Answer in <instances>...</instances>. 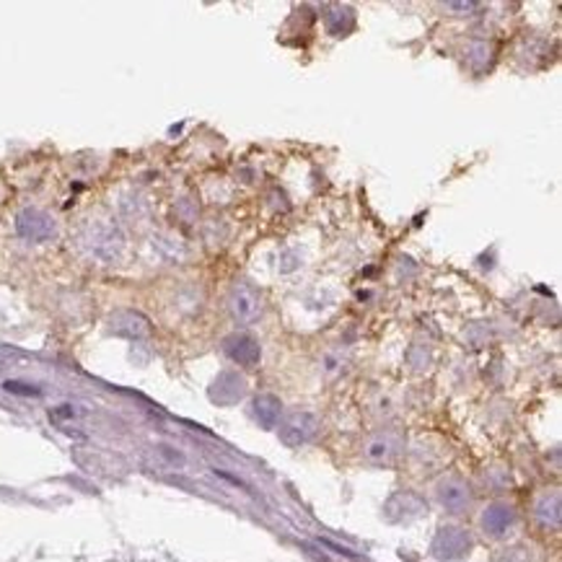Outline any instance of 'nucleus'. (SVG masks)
<instances>
[{
  "instance_id": "nucleus-1",
  "label": "nucleus",
  "mask_w": 562,
  "mask_h": 562,
  "mask_svg": "<svg viewBox=\"0 0 562 562\" xmlns=\"http://www.w3.org/2000/svg\"><path fill=\"white\" fill-rule=\"evenodd\" d=\"M229 311L233 321H239V324H252V321H257L259 314H263V296H259L257 288L246 283V280L233 285L229 296Z\"/></svg>"
},
{
  "instance_id": "nucleus-2",
  "label": "nucleus",
  "mask_w": 562,
  "mask_h": 562,
  "mask_svg": "<svg viewBox=\"0 0 562 562\" xmlns=\"http://www.w3.org/2000/svg\"><path fill=\"white\" fill-rule=\"evenodd\" d=\"M317 427L319 420L314 418L311 412H293L288 414L285 423L280 425V438H283L288 446H301L317 436Z\"/></svg>"
},
{
  "instance_id": "nucleus-3",
  "label": "nucleus",
  "mask_w": 562,
  "mask_h": 562,
  "mask_svg": "<svg viewBox=\"0 0 562 562\" xmlns=\"http://www.w3.org/2000/svg\"><path fill=\"white\" fill-rule=\"evenodd\" d=\"M16 229L24 239H29V241H47V239L55 237V220H52L42 210L26 207L24 213H18Z\"/></svg>"
},
{
  "instance_id": "nucleus-4",
  "label": "nucleus",
  "mask_w": 562,
  "mask_h": 562,
  "mask_svg": "<svg viewBox=\"0 0 562 562\" xmlns=\"http://www.w3.org/2000/svg\"><path fill=\"white\" fill-rule=\"evenodd\" d=\"M86 250L102 259H112L117 257L119 250H123V237H119L115 226H106V223L93 226V229L86 233Z\"/></svg>"
},
{
  "instance_id": "nucleus-5",
  "label": "nucleus",
  "mask_w": 562,
  "mask_h": 562,
  "mask_svg": "<svg viewBox=\"0 0 562 562\" xmlns=\"http://www.w3.org/2000/svg\"><path fill=\"white\" fill-rule=\"evenodd\" d=\"M226 356L231 360H237L239 366H257L259 363V345L257 340L250 337V334H231L229 340H226Z\"/></svg>"
},
{
  "instance_id": "nucleus-6",
  "label": "nucleus",
  "mask_w": 562,
  "mask_h": 562,
  "mask_svg": "<svg viewBox=\"0 0 562 562\" xmlns=\"http://www.w3.org/2000/svg\"><path fill=\"white\" fill-rule=\"evenodd\" d=\"M438 500L448 511H461L464 506H470V487L461 480H446L438 485Z\"/></svg>"
},
{
  "instance_id": "nucleus-7",
  "label": "nucleus",
  "mask_w": 562,
  "mask_h": 562,
  "mask_svg": "<svg viewBox=\"0 0 562 562\" xmlns=\"http://www.w3.org/2000/svg\"><path fill=\"white\" fill-rule=\"evenodd\" d=\"M440 545H444V550H438L440 558L454 560V558H459L461 552L470 550V537H467L461 528H444L436 541V547H440Z\"/></svg>"
},
{
  "instance_id": "nucleus-8",
  "label": "nucleus",
  "mask_w": 562,
  "mask_h": 562,
  "mask_svg": "<svg viewBox=\"0 0 562 562\" xmlns=\"http://www.w3.org/2000/svg\"><path fill=\"white\" fill-rule=\"evenodd\" d=\"M511 524H513V511L508 506H490L485 511V519H482L485 532L495 534V537H500V534H503Z\"/></svg>"
},
{
  "instance_id": "nucleus-9",
  "label": "nucleus",
  "mask_w": 562,
  "mask_h": 562,
  "mask_svg": "<svg viewBox=\"0 0 562 562\" xmlns=\"http://www.w3.org/2000/svg\"><path fill=\"white\" fill-rule=\"evenodd\" d=\"M112 330L130 334V337H140V334L149 332L151 327H149V319L140 317V314L123 311V314H117L115 319H112Z\"/></svg>"
},
{
  "instance_id": "nucleus-10",
  "label": "nucleus",
  "mask_w": 562,
  "mask_h": 562,
  "mask_svg": "<svg viewBox=\"0 0 562 562\" xmlns=\"http://www.w3.org/2000/svg\"><path fill=\"white\" fill-rule=\"evenodd\" d=\"M254 414H257V420L267 427L278 425L280 420V401L276 397H259L254 401Z\"/></svg>"
},
{
  "instance_id": "nucleus-11",
  "label": "nucleus",
  "mask_w": 562,
  "mask_h": 562,
  "mask_svg": "<svg viewBox=\"0 0 562 562\" xmlns=\"http://www.w3.org/2000/svg\"><path fill=\"white\" fill-rule=\"evenodd\" d=\"M366 454H368V459H376V461L392 459L394 454H397V444H394L392 436H379V438H373L371 444H368Z\"/></svg>"
}]
</instances>
